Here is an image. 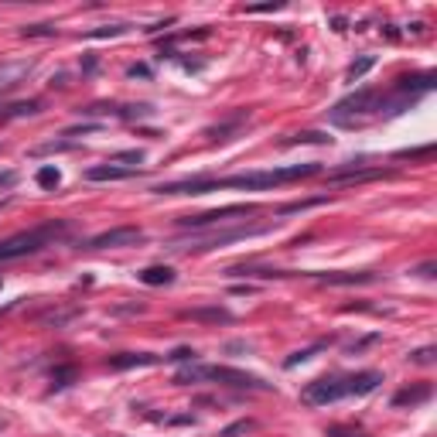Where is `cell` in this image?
Segmentation results:
<instances>
[{
  "mask_svg": "<svg viewBox=\"0 0 437 437\" xmlns=\"http://www.w3.org/2000/svg\"><path fill=\"white\" fill-rule=\"evenodd\" d=\"M127 76H130V79H137V76L147 79V76H151V69H147V65H130V69H127Z\"/></svg>",
  "mask_w": 437,
  "mask_h": 437,
  "instance_id": "obj_33",
  "label": "cell"
},
{
  "mask_svg": "<svg viewBox=\"0 0 437 437\" xmlns=\"http://www.w3.org/2000/svg\"><path fill=\"white\" fill-rule=\"evenodd\" d=\"M253 427H256L253 420H236V424H232V427H226V431H222V434H219V437H236V434H246V431H253Z\"/></svg>",
  "mask_w": 437,
  "mask_h": 437,
  "instance_id": "obj_29",
  "label": "cell"
},
{
  "mask_svg": "<svg viewBox=\"0 0 437 437\" xmlns=\"http://www.w3.org/2000/svg\"><path fill=\"white\" fill-rule=\"evenodd\" d=\"M270 232V226H239V229H222V232H212V236H191L185 243H174L171 249L178 253H205V249H219L229 246V243H239V239H249V236H263Z\"/></svg>",
  "mask_w": 437,
  "mask_h": 437,
  "instance_id": "obj_5",
  "label": "cell"
},
{
  "mask_svg": "<svg viewBox=\"0 0 437 437\" xmlns=\"http://www.w3.org/2000/svg\"><path fill=\"white\" fill-rule=\"evenodd\" d=\"M434 393V386L431 382H417V386H403L397 397H393V407H420V403H427Z\"/></svg>",
  "mask_w": 437,
  "mask_h": 437,
  "instance_id": "obj_12",
  "label": "cell"
},
{
  "mask_svg": "<svg viewBox=\"0 0 437 437\" xmlns=\"http://www.w3.org/2000/svg\"><path fill=\"white\" fill-rule=\"evenodd\" d=\"M161 356H154V352H120L110 359V369H133V365H157Z\"/></svg>",
  "mask_w": 437,
  "mask_h": 437,
  "instance_id": "obj_14",
  "label": "cell"
},
{
  "mask_svg": "<svg viewBox=\"0 0 437 437\" xmlns=\"http://www.w3.org/2000/svg\"><path fill=\"white\" fill-rule=\"evenodd\" d=\"M249 120V113H236V116H229V120H222V123H215V127H209V137L212 140H229V137H232V133L239 130V127H243V123H246Z\"/></svg>",
  "mask_w": 437,
  "mask_h": 437,
  "instance_id": "obj_16",
  "label": "cell"
},
{
  "mask_svg": "<svg viewBox=\"0 0 437 437\" xmlns=\"http://www.w3.org/2000/svg\"><path fill=\"white\" fill-rule=\"evenodd\" d=\"M348 397V376H322V380L307 382L301 403L305 407H328V403H339Z\"/></svg>",
  "mask_w": 437,
  "mask_h": 437,
  "instance_id": "obj_6",
  "label": "cell"
},
{
  "mask_svg": "<svg viewBox=\"0 0 437 437\" xmlns=\"http://www.w3.org/2000/svg\"><path fill=\"white\" fill-rule=\"evenodd\" d=\"M318 348H322V345H311V348H301V352H294V356H290V359H287L284 365H287V369H294L297 362H307V359H311V356H314Z\"/></svg>",
  "mask_w": 437,
  "mask_h": 437,
  "instance_id": "obj_28",
  "label": "cell"
},
{
  "mask_svg": "<svg viewBox=\"0 0 437 437\" xmlns=\"http://www.w3.org/2000/svg\"><path fill=\"white\" fill-rule=\"evenodd\" d=\"M144 161V151H120L110 157V164H120V168H133L137 171V164Z\"/></svg>",
  "mask_w": 437,
  "mask_h": 437,
  "instance_id": "obj_20",
  "label": "cell"
},
{
  "mask_svg": "<svg viewBox=\"0 0 437 437\" xmlns=\"http://www.w3.org/2000/svg\"><path fill=\"white\" fill-rule=\"evenodd\" d=\"M311 174H318V164L266 168V171H243V174H229V178H185V181H168V185H157V188H154V195H205V191H222V188L263 191V188L287 185V181H297V178H311Z\"/></svg>",
  "mask_w": 437,
  "mask_h": 437,
  "instance_id": "obj_1",
  "label": "cell"
},
{
  "mask_svg": "<svg viewBox=\"0 0 437 437\" xmlns=\"http://www.w3.org/2000/svg\"><path fill=\"white\" fill-rule=\"evenodd\" d=\"M318 280L328 287H352V284H376L380 273H373V270H362V273H318Z\"/></svg>",
  "mask_w": 437,
  "mask_h": 437,
  "instance_id": "obj_10",
  "label": "cell"
},
{
  "mask_svg": "<svg viewBox=\"0 0 437 437\" xmlns=\"http://www.w3.org/2000/svg\"><path fill=\"white\" fill-rule=\"evenodd\" d=\"M4 431H7V417H0V434H4Z\"/></svg>",
  "mask_w": 437,
  "mask_h": 437,
  "instance_id": "obj_35",
  "label": "cell"
},
{
  "mask_svg": "<svg viewBox=\"0 0 437 437\" xmlns=\"http://www.w3.org/2000/svg\"><path fill=\"white\" fill-rule=\"evenodd\" d=\"M35 113H38V103L28 99V103H14L7 113H0V120H18V116H35Z\"/></svg>",
  "mask_w": 437,
  "mask_h": 437,
  "instance_id": "obj_18",
  "label": "cell"
},
{
  "mask_svg": "<svg viewBox=\"0 0 437 437\" xmlns=\"http://www.w3.org/2000/svg\"><path fill=\"white\" fill-rule=\"evenodd\" d=\"M76 144L72 140H52V144H41V147H35V157H41V154H55V151H72Z\"/></svg>",
  "mask_w": 437,
  "mask_h": 437,
  "instance_id": "obj_26",
  "label": "cell"
},
{
  "mask_svg": "<svg viewBox=\"0 0 437 437\" xmlns=\"http://www.w3.org/2000/svg\"><path fill=\"white\" fill-rule=\"evenodd\" d=\"M137 277H140V284H147V287H168V284H174V270H171V266H161V263L140 270Z\"/></svg>",
  "mask_w": 437,
  "mask_h": 437,
  "instance_id": "obj_15",
  "label": "cell"
},
{
  "mask_svg": "<svg viewBox=\"0 0 437 437\" xmlns=\"http://www.w3.org/2000/svg\"><path fill=\"white\" fill-rule=\"evenodd\" d=\"M72 380H76V369H72V365H62V369L52 373V390H65Z\"/></svg>",
  "mask_w": 437,
  "mask_h": 437,
  "instance_id": "obj_24",
  "label": "cell"
},
{
  "mask_svg": "<svg viewBox=\"0 0 437 437\" xmlns=\"http://www.w3.org/2000/svg\"><path fill=\"white\" fill-rule=\"evenodd\" d=\"M130 24H106V28H93L89 38H116V35H127Z\"/></svg>",
  "mask_w": 437,
  "mask_h": 437,
  "instance_id": "obj_25",
  "label": "cell"
},
{
  "mask_svg": "<svg viewBox=\"0 0 437 437\" xmlns=\"http://www.w3.org/2000/svg\"><path fill=\"white\" fill-rule=\"evenodd\" d=\"M164 359H171V362H195V348H178V352L164 356Z\"/></svg>",
  "mask_w": 437,
  "mask_h": 437,
  "instance_id": "obj_31",
  "label": "cell"
},
{
  "mask_svg": "<svg viewBox=\"0 0 437 437\" xmlns=\"http://www.w3.org/2000/svg\"><path fill=\"white\" fill-rule=\"evenodd\" d=\"M133 174H137L133 168H120V164H110V161H106V164H93V168L86 171V178H89V181H127Z\"/></svg>",
  "mask_w": 437,
  "mask_h": 437,
  "instance_id": "obj_13",
  "label": "cell"
},
{
  "mask_svg": "<svg viewBox=\"0 0 437 437\" xmlns=\"http://www.w3.org/2000/svg\"><path fill=\"white\" fill-rule=\"evenodd\" d=\"M65 232H69L65 222H45V226L31 229V232H18V236H11V239L0 243V260H21V256H31V253L45 249L48 243H55L58 236H65Z\"/></svg>",
  "mask_w": 437,
  "mask_h": 437,
  "instance_id": "obj_3",
  "label": "cell"
},
{
  "mask_svg": "<svg viewBox=\"0 0 437 437\" xmlns=\"http://www.w3.org/2000/svg\"><path fill=\"white\" fill-rule=\"evenodd\" d=\"M21 35L24 38H55L58 28L55 24H28V28H21Z\"/></svg>",
  "mask_w": 437,
  "mask_h": 437,
  "instance_id": "obj_21",
  "label": "cell"
},
{
  "mask_svg": "<svg viewBox=\"0 0 437 437\" xmlns=\"http://www.w3.org/2000/svg\"><path fill=\"white\" fill-rule=\"evenodd\" d=\"M328 140H331V137H324V133H318V130H305V133H294L284 144H328Z\"/></svg>",
  "mask_w": 437,
  "mask_h": 437,
  "instance_id": "obj_23",
  "label": "cell"
},
{
  "mask_svg": "<svg viewBox=\"0 0 437 437\" xmlns=\"http://www.w3.org/2000/svg\"><path fill=\"white\" fill-rule=\"evenodd\" d=\"M324 437H365L362 431H352V427H328Z\"/></svg>",
  "mask_w": 437,
  "mask_h": 437,
  "instance_id": "obj_30",
  "label": "cell"
},
{
  "mask_svg": "<svg viewBox=\"0 0 437 437\" xmlns=\"http://www.w3.org/2000/svg\"><path fill=\"white\" fill-rule=\"evenodd\" d=\"M434 348L427 345V348H417V352H410V362H417V365H434Z\"/></svg>",
  "mask_w": 437,
  "mask_h": 437,
  "instance_id": "obj_27",
  "label": "cell"
},
{
  "mask_svg": "<svg viewBox=\"0 0 437 437\" xmlns=\"http://www.w3.org/2000/svg\"><path fill=\"white\" fill-rule=\"evenodd\" d=\"M18 185V171H0V188H14Z\"/></svg>",
  "mask_w": 437,
  "mask_h": 437,
  "instance_id": "obj_32",
  "label": "cell"
},
{
  "mask_svg": "<svg viewBox=\"0 0 437 437\" xmlns=\"http://www.w3.org/2000/svg\"><path fill=\"white\" fill-rule=\"evenodd\" d=\"M417 273H420V277H434V263H424Z\"/></svg>",
  "mask_w": 437,
  "mask_h": 437,
  "instance_id": "obj_34",
  "label": "cell"
},
{
  "mask_svg": "<svg viewBox=\"0 0 437 437\" xmlns=\"http://www.w3.org/2000/svg\"><path fill=\"white\" fill-rule=\"evenodd\" d=\"M219 382V386H236V390H270V382H263L253 373L243 369H229V365H185L174 382L178 386H188V382Z\"/></svg>",
  "mask_w": 437,
  "mask_h": 437,
  "instance_id": "obj_2",
  "label": "cell"
},
{
  "mask_svg": "<svg viewBox=\"0 0 437 437\" xmlns=\"http://www.w3.org/2000/svg\"><path fill=\"white\" fill-rule=\"evenodd\" d=\"M382 110V93L380 89H359V93L345 96L342 103H335L331 106V123H339V127H352V123H359L362 116H373Z\"/></svg>",
  "mask_w": 437,
  "mask_h": 437,
  "instance_id": "obj_4",
  "label": "cell"
},
{
  "mask_svg": "<svg viewBox=\"0 0 437 437\" xmlns=\"http://www.w3.org/2000/svg\"><path fill=\"white\" fill-rule=\"evenodd\" d=\"M373 65H376V58H373V55H365V58H359V62H352V65H348V82L362 79L365 72H369V69H373Z\"/></svg>",
  "mask_w": 437,
  "mask_h": 437,
  "instance_id": "obj_22",
  "label": "cell"
},
{
  "mask_svg": "<svg viewBox=\"0 0 437 437\" xmlns=\"http://www.w3.org/2000/svg\"><path fill=\"white\" fill-rule=\"evenodd\" d=\"M260 205H226V209H215V212H202V215H181L178 226H188V229H205L215 226V222H226V219H246V215H256Z\"/></svg>",
  "mask_w": 437,
  "mask_h": 437,
  "instance_id": "obj_7",
  "label": "cell"
},
{
  "mask_svg": "<svg viewBox=\"0 0 437 437\" xmlns=\"http://www.w3.org/2000/svg\"><path fill=\"white\" fill-rule=\"evenodd\" d=\"M382 382V373L376 369H362L356 376H348V397H365V393H373V390H380Z\"/></svg>",
  "mask_w": 437,
  "mask_h": 437,
  "instance_id": "obj_11",
  "label": "cell"
},
{
  "mask_svg": "<svg viewBox=\"0 0 437 437\" xmlns=\"http://www.w3.org/2000/svg\"><path fill=\"white\" fill-rule=\"evenodd\" d=\"M35 181H38L41 188L55 191L58 185H62V171H58L55 164H45V168H38V174H35Z\"/></svg>",
  "mask_w": 437,
  "mask_h": 437,
  "instance_id": "obj_17",
  "label": "cell"
},
{
  "mask_svg": "<svg viewBox=\"0 0 437 437\" xmlns=\"http://www.w3.org/2000/svg\"><path fill=\"white\" fill-rule=\"evenodd\" d=\"M28 72H31V62H4L0 65V96L14 93Z\"/></svg>",
  "mask_w": 437,
  "mask_h": 437,
  "instance_id": "obj_9",
  "label": "cell"
},
{
  "mask_svg": "<svg viewBox=\"0 0 437 437\" xmlns=\"http://www.w3.org/2000/svg\"><path fill=\"white\" fill-rule=\"evenodd\" d=\"M188 318L195 322H232V314L222 307H209V311H188Z\"/></svg>",
  "mask_w": 437,
  "mask_h": 437,
  "instance_id": "obj_19",
  "label": "cell"
},
{
  "mask_svg": "<svg viewBox=\"0 0 437 437\" xmlns=\"http://www.w3.org/2000/svg\"><path fill=\"white\" fill-rule=\"evenodd\" d=\"M144 239V229L137 226H116V229H106V232H99L93 236L86 249H120V246H137Z\"/></svg>",
  "mask_w": 437,
  "mask_h": 437,
  "instance_id": "obj_8",
  "label": "cell"
}]
</instances>
